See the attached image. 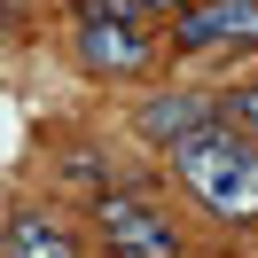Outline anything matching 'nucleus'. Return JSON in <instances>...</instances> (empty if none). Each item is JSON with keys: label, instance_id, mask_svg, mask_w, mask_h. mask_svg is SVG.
I'll list each match as a JSON object with an SVG mask.
<instances>
[{"label": "nucleus", "instance_id": "nucleus-1", "mask_svg": "<svg viewBox=\"0 0 258 258\" xmlns=\"http://www.w3.org/2000/svg\"><path fill=\"white\" fill-rule=\"evenodd\" d=\"M172 172L211 219H258V141H242L235 125H204L196 141H180Z\"/></svg>", "mask_w": 258, "mask_h": 258}, {"label": "nucleus", "instance_id": "nucleus-2", "mask_svg": "<svg viewBox=\"0 0 258 258\" xmlns=\"http://www.w3.org/2000/svg\"><path fill=\"white\" fill-rule=\"evenodd\" d=\"M94 227H102V242H110L117 258H180V242H172V219H164L149 196H133V188H110V196H94Z\"/></svg>", "mask_w": 258, "mask_h": 258}, {"label": "nucleus", "instance_id": "nucleus-3", "mask_svg": "<svg viewBox=\"0 0 258 258\" xmlns=\"http://www.w3.org/2000/svg\"><path fill=\"white\" fill-rule=\"evenodd\" d=\"M79 63L94 71V79H141V71L157 63V39L133 16H94V24H79Z\"/></svg>", "mask_w": 258, "mask_h": 258}, {"label": "nucleus", "instance_id": "nucleus-4", "mask_svg": "<svg viewBox=\"0 0 258 258\" xmlns=\"http://www.w3.org/2000/svg\"><path fill=\"white\" fill-rule=\"evenodd\" d=\"M219 39H258V0H188L172 16V47L204 55Z\"/></svg>", "mask_w": 258, "mask_h": 258}, {"label": "nucleus", "instance_id": "nucleus-5", "mask_svg": "<svg viewBox=\"0 0 258 258\" xmlns=\"http://www.w3.org/2000/svg\"><path fill=\"white\" fill-rule=\"evenodd\" d=\"M133 125H141L149 149H180V141H196L204 125H219V102H211V94H188V86H172V94H149Z\"/></svg>", "mask_w": 258, "mask_h": 258}, {"label": "nucleus", "instance_id": "nucleus-6", "mask_svg": "<svg viewBox=\"0 0 258 258\" xmlns=\"http://www.w3.org/2000/svg\"><path fill=\"white\" fill-rule=\"evenodd\" d=\"M0 258H79V250H71V235H63L55 219L16 211V219H8V235H0Z\"/></svg>", "mask_w": 258, "mask_h": 258}, {"label": "nucleus", "instance_id": "nucleus-7", "mask_svg": "<svg viewBox=\"0 0 258 258\" xmlns=\"http://www.w3.org/2000/svg\"><path fill=\"white\" fill-rule=\"evenodd\" d=\"M219 125H235L242 141H258V79H250V86H235V94L219 102Z\"/></svg>", "mask_w": 258, "mask_h": 258}, {"label": "nucleus", "instance_id": "nucleus-8", "mask_svg": "<svg viewBox=\"0 0 258 258\" xmlns=\"http://www.w3.org/2000/svg\"><path fill=\"white\" fill-rule=\"evenodd\" d=\"M94 16H133L125 0H79V24H94Z\"/></svg>", "mask_w": 258, "mask_h": 258}, {"label": "nucleus", "instance_id": "nucleus-9", "mask_svg": "<svg viewBox=\"0 0 258 258\" xmlns=\"http://www.w3.org/2000/svg\"><path fill=\"white\" fill-rule=\"evenodd\" d=\"M133 16H141V8H157V16H180V8H188V0H125Z\"/></svg>", "mask_w": 258, "mask_h": 258}]
</instances>
